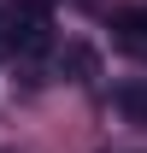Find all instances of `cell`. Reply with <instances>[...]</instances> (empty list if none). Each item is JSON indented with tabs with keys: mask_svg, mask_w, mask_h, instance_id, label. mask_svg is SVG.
Masks as SVG:
<instances>
[{
	"mask_svg": "<svg viewBox=\"0 0 147 153\" xmlns=\"http://www.w3.org/2000/svg\"><path fill=\"white\" fill-rule=\"evenodd\" d=\"M118 106H124L129 124H147V82H124L118 88Z\"/></svg>",
	"mask_w": 147,
	"mask_h": 153,
	"instance_id": "cell-2",
	"label": "cell"
},
{
	"mask_svg": "<svg viewBox=\"0 0 147 153\" xmlns=\"http://www.w3.org/2000/svg\"><path fill=\"white\" fill-rule=\"evenodd\" d=\"M118 30H124V41L135 53H147V6L141 12H118Z\"/></svg>",
	"mask_w": 147,
	"mask_h": 153,
	"instance_id": "cell-3",
	"label": "cell"
},
{
	"mask_svg": "<svg viewBox=\"0 0 147 153\" xmlns=\"http://www.w3.org/2000/svg\"><path fill=\"white\" fill-rule=\"evenodd\" d=\"M12 47L18 53H41L47 41H53V12H47V0H24L18 12H12Z\"/></svg>",
	"mask_w": 147,
	"mask_h": 153,
	"instance_id": "cell-1",
	"label": "cell"
}]
</instances>
